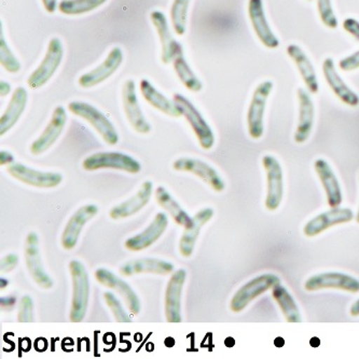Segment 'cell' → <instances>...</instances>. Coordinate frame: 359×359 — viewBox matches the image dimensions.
I'll return each instance as SVG.
<instances>
[{
	"label": "cell",
	"mask_w": 359,
	"mask_h": 359,
	"mask_svg": "<svg viewBox=\"0 0 359 359\" xmlns=\"http://www.w3.org/2000/svg\"><path fill=\"white\" fill-rule=\"evenodd\" d=\"M70 274L73 280V302L70 309V320L79 323L87 314L90 299V280L87 270L77 260L69 264Z\"/></svg>",
	"instance_id": "obj_1"
},
{
	"label": "cell",
	"mask_w": 359,
	"mask_h": 359,
	"mask_svg": "<svg viewBox=\"0 0 359 359\" xmlns=\"http://www.w3.org/2000/svg\"><path fill=\"white\" fill-rule=\"evenodd\" d=\"M68 109L77 117L86 120L92 128L100 134V137L107 142L108 145H117L119 136L114 128V124L106 117L103 112L91 104L86 102H72L68 104Z\"/></svg>",
	"instance_id": "obj_2"
},
{
	"label": "cell",
	"mask_w": 359,
	"mask_h": 359,
	"mask_svg": "<svg viewBox=\"0 0 359 359\" xmlns=\"http://www.w3.org/2000/svg\"><path fill=\"white\" fill-rule=\"evenodd\" d=\"M64 48L59 38H52L48 46L47 53L41 64L36 68L27 79L28 87L33 90H38L48 83L53 77L56 70L59 69L63 61Z\"/></svg>",
	"instance_id": "obj_3"
},
{
	"label": "cell",
	"mask_w": 359,
	"mask_h": 359,
	"mask_svg": "<svg viewBox=\"0 0 359 359\" xmlns=\"http://www.w3.org/2000/svg\"><path fill=\"white\" fill-rule=\"evenodd\" d=\"M82 168L86 170L114 168V170H123L130 174H138L142 170V166L137 160L121 152H97L92 154L82 162Z\"/></svg>",
	"instance_id": "obj_4"
},
{
	"label": "cell",
	"mask_w": 359,
	"mask_h": 359,
	"mask_svg": "<svg viewBox=\"0 0 359 359\" xmlns=\"http://www.w3.org/2000/svg\"><path fill=\"white\" fill-rule=\"evenodd\" d=\"M173 100L182 110V116L191 126L192 131L196 134L201 147L205 150L212 149L215 144V136L212 128L208 126L203 116L194 107V104L182 94H174Z\"/></svg>",
	"instance_id": "obj_5"
},
{
	"label": "cell",
	"mask_w": 359,
	"mask_h": 359,
	"mask_svg": "<svg viewBox=\"0 0 359 359\" xmlns=\"http://www.w3.org/2000/svg\"><path fill=\"white\" fill-rule=\"evenodd\" d=\"M278 284H280V278L274 274H264V276H257L248 284L241 287L240 290L236 292L232 298L230 308L234 313L242 312L252 301L262 296L269 290H272L273 287Z\"/></svg>",
	"instance_id": "obj_6"
},
{
	"label": "cell",
	"mask_w": 359,
	"mask_h": 359,
	"mask_svg": "<svg viewBox=\"0 0 359 359\" xmlns=\"http://www.w3.org/2000/svg\"><path fill=\"white\" fill-rule=\"evenodd\" d=\"M273 90V83L269 80L262 82L252 94V102L248 112V132L254 140L264 135V118L266 100Z\"/></svg>",
	"instance_id": "obj_7"
},
{
	"label": "cell",
	"mask_w": 359,
	"mask_h": 359,
	"mask_svg": "<svg viewBox=\"0 0 359 359\" xmlns=\"http://www.w3.org/2000/svg\"><path fill=\"white\" fill-rule=\"evenodd\" d=\"M8 173L28 186L36 188H55L63 182V176L54 172H41L22 163H13L7 168Z\"/></svg>",
	"instance_id": "obj_8"
},
{
	"label": "cell",
	"mask_w": 359,
	"mask_h": 359,
	"mask_svg": "<svg viewBox=\"0 0 359 359\" xmlns=\"http://www.w3.org/2000/svg\"><path fill=\"white\" fill-rule=\"evenodd\" d=\"M25 262L28 272L38 286L43 290H50L53 286V280L46 272L41 262L39 252V238L35 232L28 234L25 243Z\"/></svg>",
	"instance_id": "obj_9"
},
{
	"label": "cell",
	"mask_w": 359,
	"mask_h": 359,
	"mask_svg": "<svg viewBox=\"0 0 359 359\" xmlns=\"http://www.w3.org/2000/svg\"><path fill=\"white\" fill-rule=\"evenodd\" d=\"M122 103L128 121L137 133L148 134L151 131V126L146 120L142 108L138 104L136 95V86L134 80L130 79L124 83L122 89Z\"/></svg>",
	"instance_id": "obj_10"
},
{
	"label": "cell",
	"mask_w": 359,
	"mask_h": 359,
	"mask_svg": "<svg viewBox=\"0 0 359 359\" xmlns=\"http://www.w3.org/2000/svg\"><path fill=\"white\" fill-rule=\"evenodd\" d=\"M262 165L266 172L268 180V194H266V208L269 210H276L282 203L284 194L283 170L280 162L272 156H264Z\"/></svg>",
	"instance_id": "obj_11"
},
{
	"label": "cell",
	"mask_w": 359,
	"mask_h": 359,
	"mask_svg": "<svg viewBox=\"0 0 359 359\" xmlns=\"http://www.w3.org/2000/svg\"><path fill=\"white\" fill-rule=\"evenodd\" d=\"M123 62V53L120 48L116 47L109 52L103 63L92 69L89 73L83 74L78 80L80 87L91 89L111 77L121 66Z\"/></svg>",
	"instance_id": "obj_12"
},
{
	"label": "cell",
	"mask_w": 359,
	"mask_h": 359,
	"mask_svg": "<svg viewBox=\"0 0 359 359\" xmlns=\"http://www.w3.org/2000/svg\"><path fill=\"white\" fill-rule=\"evenodd\" d=\"M304 287L308 292L334 288V290L356 294L359 292V280L348 274H343V273H322L318 276H311L306 280Z\"/></svg>",
	"instance_id": "obj_13"
},
{
	"label": "cell",
	"mask_w": 359,
	"mask_h": 359,
	"mask_svg": "<svg viewBox=\"0 0 359 359\" xmlns=\"http://www.w3.org/2000/svg\"><path fill=\"white\" fill-rule=\"evenodd\" d=\"M152 24L156 27L158 35H159L160 41L162 46L161 59L163 64L172 63L176 57L180 55H184V49L180 42L173 37L168 27V20L165 14L161 11H154L150 14Z\"/></svg>",
	"instance_id": "obj_14"
},
{
	"label": "cell",
	"mask_w": 359,
	"mask_h": 359,
	"mask_svg": "<svg viewBox=\"0 0 359 359\" xmlns=\"http://www.w3.org/2000/svg\"><path fill=\"white\" fill-rule=\"evenodd\" d=\"M174 170L178 172H184V173L194 174L198 178L203 180L206 184H210L215 191L222 192L224 190V182L220 177L217 170L206 163L198 159H191V158H180L176 160L173 164Z\"/></svg>",
	"instance_id": "obj_15"
},
{
	"label": "cell",
	"mask_w": 359,
	"mask_h": 359,
	"mask_svg": "<svg viewBox=\"0 0 359 359\" xmlns=\"http://www.w3.org/2000/svg\"><path fill=\"white\" fill-rule=\"evenodd\" d=\"M66 120L67 114L64 107H56L52 114L51 121L45 128V131L32 144L31 152L34 156L43 154L55 144L65 128Z\"/></svg>",
	"instance_id": "obj_16"
},
{
	"label": "cell",
	"mask_w": 359,
	"mask_h": 359,
	"mask_svg": "<svg viewBox=\"0 0 359 359\" xmlns=\"http://www.w3.org/2000/svg\"><path fill=\"white\" fill-rule=\"evenodd\" d=\"M95 278L100 284L117 292L123 298L128 310L132 314L137 315L140 311V301L132 287L128 283L118 278L116 274L107 269H98L95 272Z\"/></svg>",
	"instance_id": "obj_17"
},
{
	"label": "cell",
	"mask_w": 359,
	"mask_h": 359,
	"mask_svg": "<svg viewBox=\"0 0 359 359\" xmlns=\"http://www.w3.org/2000/svg\"><path fill=\"white\" fill-rule=\"evenodd\" d=\"M168 226V216L164 212H158L154 222L149 224L145 231L137 236H132L126 242V248L130 252H142L154 245L159 240Z\"/></svg>",
	"instance_id": "obj_18"
},
{
	"label": "cell",
	"mask_w": 359,
	"mask_h": 359,
	"mask_svg": "<svg viewBox=\"0 0 359 359\" xmlns=\"http://www.w3.org/2000/svg\"><path fill=\"white\" fill-rule=\"evenodd\" d=\"M354 218L350 208H334L328 212H322L306 224L304 232L306 236H316L323 233L330 226L346 224Z\"/></svg>",
	"instance_id": "obj_19"
},
{
	"label": "cell",
	"mask_w": 359,
	"mask_h": 359,
	"mask_svg": "<svg viewBox=\"0 0 359 359\" xmlns=\"http://www.w3.org/2000/svg\"><path fill=\"white\" fill-rule=\"evenodd\" d=\"M97 212V206L89 204V205L80 208L72 216L69 222L66 224L65 230H64L63 236H62V246H63L64 250H72L75 248L84 224H87L92 218L95 217Z\"/></svg>",
	"instance_id": "obj_20"
},
{
	"label": "cell",
	"mask_w": 359,
	"mask_h": 359,
	"mask_svg": "<svg viewBox=\"0 0 359 359\" xmlns=\"http://www.w3.org/2000/svg\"><path fill=\"white\" fill-rule=\"evenodd\" d=\"M248 14H250V19L252 21L255 33H256L257 37L259 38L262 43H264V46L269 49L278 48L280 46V41L269 25L262 0H250Z\"/></svg>",
	"instance_id": "obj_21"
},
{
	"label": "cell",
	"mask_w": 359,
	"mask_h": 359,
	"mask_svg": "<svg viewBox=\"0 0 359 359\" xmlns=\"http://www.w3.org/2000/svg\"><path fill=\"white\" fill-rule=\"evenodd\" d=\"M186 278V271L184 269H180L168 280L165 292V316L168 323L182 322L180 298H182V288H184Z\"/></svg>",
	"instance_id": "obj_22"
},
{
	"label": "cell",
	"mask_w": 359,
	"mask_h": 359,
	"mask_svg": "<svg viewBox=\"0 0 359 359\" xmlns=\"http://www.w3.org/2000/svg\"><path fill=\"white\" fill-rule=\"evenodd\" d=\"M323 74L328 83L329 88L332 90L337 97L342 100L346 105L351 107H356L359 105V96L348 87V84L343 81L339 75L334 65V61L330 57H327L323 63Z\"/></svg>",
	"instance_id": "obj_23"
},
{
	"label": "cell",
	"mask_w": 359,
	"mask_h": 359,
	"mask_svg": "<svg viewBox=\"0 0 359 359\" xmlns=\"http://www.w3.org/2000/svg\"><path fill=\"white\" fill-rule=\"evenodd\" d=\"M299 100V120L297 131L294 133V142L298 144L306 142L312 132L314 124L315 108L312 98L306 90L298 89L297 91Z\"/></svg>",
	"instance_id": "obj_24"
},
{
	"label": "cell",
	"mask_w": 359,
	"mask_h": 359,
	"mask_svg": "<svg viewBox=\"0 0 359 359\" xmlns=\"http://www.w3.org/2000/svg\"><path fill=\"white\" fill-rule=\"evenodd\" d=\"M152 188H154V184L151 182L147 180V182H144L135 196L124 201L123 203L114 206L110 210V218L116 220L124 219V218L131 217L136 212H140L149 202L150 198H151Z\"/></svg>",
	"instance_id": "obj_25"
},
{
	"label": "cell",
	"mask_w": 359,
	"mask_h": 359,
	"mask_svg": "<svg viewBox=\"0 0 359 359\" xmlns=\"http://www.w3.org/2000/svg\"><path fill=\"white\" fill-rule=\"evenodd\" d=\"M314 168L324 187L329 206L332 208H339L342 203V191L332 166L326 160L318 159L315 161Z\"/></svg>",
	"instance_id": "obj_26"
},
{
	"label": "cell",
	"mask_w": 359,
	"mask_h": 359,
	"mask_svg": "<svg viewBox=\"0 0 359 359\" xmlns=\"http://www.w3.org/2000/svg\"><path fill=\"white\" fill-rule=\"evenodd\" d=\"M27 100L28 93L25 88L18 87L14 90L7 109L0 118V134L1 136L9 132L19 121L25 110L26 105H27Z\"/></svg>",
	"instance_id": "obj_27"
},
{
	"label": "cell",
	"mask_w": 359,
	"mask_h": 359,
	"mask_svg": "<svg viewBox=\"0 0 359 359\" xmlns=\"http://www.w3.org/2000/svg\"><path fill=\"white\" fill-rule=\"evenodd\" d=\"M287 54L296 64L299 73L304 79L309 91L313 94L318 93V90H320L318 76H316L314 66H313L312 62L309 59L306 52L301 49L299 46L290 45L287 47Z\"/></svg>",
	"instance_id": "obj_28"
},
{
	"label": "cell",
	"mask_w": 359,
	"mask_h": 359,
	"mask_svg": "<svg viewBox=\"0 0 359 359\" xmlns=\"http://www.w3.org/2000/svg\"><path fill=\"white\" fill-rule=\"evenodd\" d=\"M212 208H204L192 218L191 224L184 228V234L180 238V252L184 257H190L194 252V245L200 234L201 229L212 218Z\"/></svg>",
	"instance_id": "obj_29"
},
{
	"label": "cell",
	"mask_w": 359,
	"mask_h": 359,
	"mask_svg": "<svg viewBox=\"0 0 359 359\" xmlns=\"http://www.w3.org/2000/svg\"><path fill=\"white\" fill-rule=\"evenodd\" d=\"M140 88L146 102L152 107L170 117L180 118L182 116V110L178 107L177 104L174 100H168V97L162 94L159 90H156L147 79H142L140 81Z\"/></svg>",
	"instance_id": "obj_30"
},
{
	"label": "cell",
	"mask_w": 359,
	"mask_h": 359,
	"mask_svg": "<svg viewBox=\"0 0 359 359\" xmlns=\"http://www.w3.org/2000/svg\"><path fill=\"white\" fill-rule=\"evenodd\" d=\"M174 266L170 262L156 258H142L126 262L120 268V272L124 276H133L142 273H152L159 276H168L173 272Z\"/></svg>",
	"instance_id": "obj_31"
},
{
	"label": "cell",
	"mask_w": 359,
	"mask_h": 359,
	"mask_svg": "<svg viewBox=\"0 0 359 359\" xmlns=\"http://www.w3.org/2000/svg\"><path fill=\"white\" fill-rule=\"evenodd\" d=\"M156 203L166 210L172 216L174 222L178 226H186L191 224L192 218L187 214L186 210H182V206L177 203V201L168 194V190L163 187H158L156 190Z\"/></svg>",
	"instance_id": "obj_32"
},
{
	"label": "cell",
	"mask_w": 359,
	"mask_h": 359,
	"mask_svg": "<svg viewBox=\"0 0 359 359\" xmlns=\"http://www.w3.org/2000/svg\"><path fill=\"white\" fill-rule=\"evenodd\" d=\"M272 296L276 304L280 306L288 323H300L301 315L299 312L296 301L292 298V294L282 285L278 284L272 288Z\"/></svg>",
	"instance_id": "obj_33"
},
{
	"label": "cell",
	"mask_w": 359,
	"mask_h": 359,
	"mask_svg": "<svg viewBox=\"0 0 359 359\" xmlns=\"http://www.w3.org/2000/svg\"><path fill=\"white\" fill-rule=\"evenodd\" d=\"M174 69H175L176 75L180 78L182 83L184 84L187 89L191 92H200L203 89V83L196 77L194 70L190 68L186 62L184 55H180L176 57L173 62Z\"/></svg>",
	"instance_id": "obj_34"
},
{
	"label": "cell",
	"mask_w": 359,
	"mask_h": 359,
	"mask_svg": "<svg viewBox=\"0 0 359 359\" xmlns=\"http://www.w3.org/2000/svg\"><path fill=\"white\" fill-rule=\"evenodd\" d=\"M107 0H62L59 10L66 15L88 13L103 6Z\"/></svg>",
	"instance_id": "obj_35"
},
{
	"label": "cell",
	"mask_w": 359,
	"mask_h": 359,
	"mask_svg": "<svg viewBox=\"0 0 359 359\" xmlns=\"http://www.w3.org/2000/svg\"><path fill=\"white\" fill-rule=\"evenodd\" d=\"M190 0H174L172 9H170V20L173 25L174 32L178 36L186 33L187 17L189 9Z\"/></svg>",
	"instance_id": "obj_36"
},
{
	"label": "cell",
	"mask_w": 359,
	"mask_h": 359,
	"mask_svg": "<svg viewBox=\"0 0 359 359\" xmlns=\"http://www.w3.org/2000/svg\"><path fill=\"white\" fill-rule=\"evenodd\" d=\"M0 64L10 74L19 73L22 67L19 60L15 57L4 37L3 28H1V36H0Z\"/></svg>",
	"instance_id": "obj_37"
},
{
	"label": "cell",
	"mask_w": 359,
	"mask_h": 359,
	"mask_svg": "<svg viewBox=\"0 0 359 359\" xmlns=\"http://www.w3.org/2000/svg\"><path fill=\"white\" fill-rule=\"evenodd\" d=\"M318 8L320 20L327 27L332 29L338 27V20L332 8V0H318Z\"/></svg>",
	"instance_id": "obj_38"
},
{
	"label": "cell",
	"mask_w": 359,
	"mask_h": 359,
	"mask_svg": "<svg viewBox=\"0 0 359 359\" xmlns=\"http://www.w3.org/2000/svg\"><path fill=\"white\" fill-rule=\"evenodd\" d=\"M104 298H105L106 304L109 306L112 314H114V320L120 323L131 322L130 316H128V313L124 311V309L122 308L121 304H120V301L118 300L117 297L114 296L112 292H105Z\"/></svg>",
	"instance_id": "obj_39"
},
{
	"label": "cell",
	"mask_w": 359,
	"mask_h": 359,
	"mask_svg": "<svg viewBox=\"0 0 359 359\" xmlns=\"http://www.w3.org/2000/svg\"><path fill=\"white\" fill-rule=\"evenodd\" d=\"M33 300H32L31 297H23L21 300V304H20V311L19 314H18V320H19L20 323L33 322Z\"/></svg>",
	"instance_id": "obj_40"
},
{
	"label": "cell",
	"mask_w": 359,
	"mask_h": 359,
	"mask_svg": "<svg viewBox=\"0 0 359 359\" xmlns=\"http://www.w3.org/2000/svg\"><path fill=\"white\" fill-rule=\"evenodd\" d=\"M339 67L343 72H353L359 68V50L351 55L346 56L339 62Z\"/></svg>",
	"instance_id": "obj_41"
},
{
	"label": "cell",
	"mask_w": 359,
	"mask_h": 359,
	"mask_svg": "<svg viewBox=\"0 0 359 359\" xmlns=\"http://www.w3.org/2000/svg\"><path fill=\"white\" fill-rule=\"evenodd\" d=\"M19 264V257L17 255L9 254L1 260V273H8L13 270Z\"/></svg>",
	"instance_id": "obj_42"
},
{
	"label": "cell",
	"mask_w": 359,
	"mask_h": 359,
	"mask_svg": "<svg viewBox=\"0 0 359 359\" xmlns=\"http://www.w3.org/2000/svg\"><path fill=\"white\" fill-rule=\"evenodd\" d=\"M343 27L348 34L353 36L355 39L359 41V22L354 19H346L343 22Z\"/></svg>",
	"instance_id": "obj_43"
},
{
	"label": "cell",
	"mask_w": 359,
	"mask_h": 359,
	"mask_svg": "<svg viewBox=\"0 0 359 359\" xmlns=\"http://www.w3.org/2000/svg\"><path fill=\"white\" fill-rule=\"evenodd\" d=\"M14 306H15V298L13 297H6V298H1V309L4 311H11L12 309H14Z\"/></svg>",
	"instance_id": "obj_44"
},
{
	"label": "cell",
	"mask_w": 359,
	"mask_h": 359,
	"mask_svg": "<svg viewBox=\"0 0 359 359\" xmlns=\"http://www.w3.org/2000/svg\"><path fill=\"white\" fill-rule=\"evenodd\" d=\"M14 163V156L13 154H10L8 151H1L0 152V164L1 165H8V164H13Z\"/></svg>",
	"instance_id": "obj_45"
},
{
	"label": "cell",
	"mask_w": 359,
	"mask_h": 359,
	"mask_svg": "<svg viewBox=\"0 0 359 359\" xmlns=\"http://www.w3.org/2000/svg\"><path fill=\"white\" fill-rule=\"evenodd\" d=\"M42 4L48 13H53L57 7V0H42Z\"/></svg>",
	"instance_id": "obj_46"
},
{
	"label": "cell",
	"mask_w": 359,
	"mask_h": 359,
	"mask_svg": "<svg viewBox=\"0 0 359 359\" xmlns=\"http://www.w3.org/2000/svg\"><path fill=\"white\" fill-rule=\"evenodd\" d=\"M10 92H11L10 83H8L7 81H4V80L0 82V94H1V96L9 95Z\"/></svg>",
	"instance_id": "obj_47"
},
{
	"label": "cell",
	"mask_w": 359,
	"mask_h": 359,
	"mask_svg": "<svg viewBox=\"0 0 359 359\" xmlns=\"http://www.w3.org/2000/svg\"><path fill=\"white\" fill-rule=\"evenodd\" d=\"M351 314L353 315V316H358L359 315V299L358 300L355 302L354 304H353L352 306H351Z\"/></svg>",
	"instance_id": "obj_48"
},
{
	"label": "cell",
	"mask_w": 359,
	"mask_h": 359,
	"mask_svg": "<svg viewBox=\"0 0 359 359\" xmlns=\"http://www.w3.org/2000/svg\"><path fill=\"white\" fill-rule=\"evenodd\" d=\"M356 222H358V224H359V208H358V212H357Z\"/></svg>",
	"instance_id": "obj_49"
}]
</instances>
